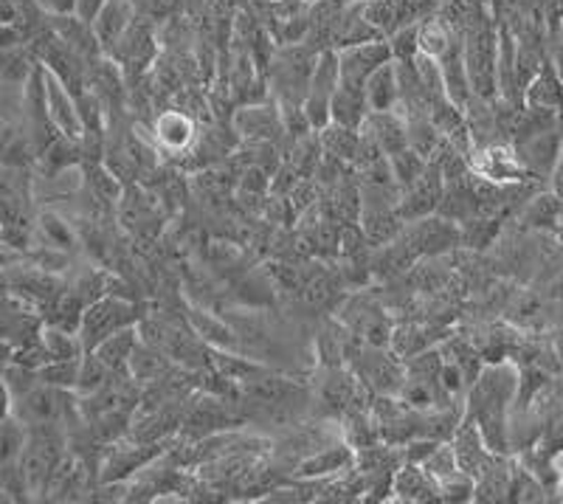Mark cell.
Wrapping results in <instances>:
<instances>
[{
	"instance_id": "obj_1",
	"label": "cell",
	"mask_w": 563,
	"mask_h": 504,
	"mask_svg": "<svg viewBox=\"0 0 563 504\" xmlns=\"http://www.w3.org/2000/svg\"><path fill=\"white\" fill-rule=\"evenodd\" d=\"M62 457L66 452H62L60 432L54 425H32L26 448L17 459V471L26 484L28 499H46L51 493L54 473L60 468Z\"/></svg>"
},
{
	"instance_id": "obj_2",
	"label": "cell",
	"mask_w": 563,
	"mask_h": 504,
	"mask_svg": "<svg viewBox=\"0 0 563 504\" xmlns=\"http://www.w3.org/2000/svg\"><path fill=\"white\" fill-rule=\"evenodd\" d=\"M465 46V62L471 73L473 93L479 99L491 102L499 93V37L491 23L479 17L468 32Z\"/></svg>"
},
{
	"instance_id": "obj_3",
	"label": "cell",
	"mask_w": 563,
	"mask_h": 504,
	"mask_svg": "<svg viewBox=\"0 0 563 504\" xmlns=\"http://www.w3.org/2000/svg\"><path fill=\"white\" fill-rule=\"evenodd\" d=\"M136 321H139V313H136L133 302H127L121 296L93 298L91 305L85 307V316H82L80 327L85 350H96L107 336L125 330V327H133Z\"/></svg>"
},
{
	"instance_id": "obj_4",
	"label": "cell",
	"mask_w": 563,
	"mask_h": 504,
	"mask_svg": "<svg viewBox=\"0 0 563 504\" xmlns=\"http://www.w3.org/2000/svg\"><path fill=\"white\" fill-rule=\"evenodd\" d=\"M471 173L477 175V178L504 186L524 184V180L530 178V173H527V166L521 164L516 150H513V146L496 144V141L473 146Z\"/></svg>"
},
{
	"instance_id": "obj_5",
	"label": "cell",
	"mask_w": 563,
	"mask_h": 504,
	"mask_svg": "<svg viewBox=\"0 0 563 504\" xmlns=\"http://www.w3.org/2000/svg\"><path fill=\"white\" fill-rule=\"evenodd\" d=\"M395 60L389 40L378 37V40L355 43V46L338 48V66H341V85L364 87L372 73L380 66Z\"/></svg>"
},
{
	"instance_id": "obj_6",
	"label": "cell",
	"mask_w": 563,
	"mask_h": 504,
	"mask_svg": "<svg viewBox=\"0 0 563 504\" xmlns=\"http://www.w3.org/2000/svg\"><path fill=\"white\" fill-rule=\"evenodd\" d=\"M406 246L418 257H437V254L448 251L462 239V232L457 228V220L450 218H437V214H429V218L411 220L406 223L403 234H400Z\"/></svg>"
},
{
	"instance_id": "obj_7",
	"label": "cell",
	"mask_w": 563,
	"mask_h": 504,
	"mask_svg": "<svg viewBox=\"0 0 563 504\" xmlns=\"http://www.w3.org/2000/svg\"><path fill=\"white\" fill-rule=\"evenodd\" d=\"M443 198H445L443 169L431 161L423 178H418L414 184L406 186L403 192H400V214H403L406 223L429 218V214H437Z\"/></svg>"
},
{
	"instance_id": "obj_8",
	"label": "cell",
	"mask_w": 563,
	"mask_h": 504,
	"mask_svg": "<svg viewBox=\"0 0 563 504\" xmlns=\"http://www.w3.org/2000/svg\"><path fill=\"white\" fill-rule=\"evenodd\" d=\"M234 130L248 141H271L285 133L279 102H248L234 114Z\"/></svg>"
},
{
	"instance_id": "obj_9",
	"label": "cell",
	"mask_w": 563,
	"mask_h": 504,
	"mask_svg": "<svg viewBox=\"0 0 563 504\" xmlns=\"http://www.w3.org/2000/svg\"><path fill=\"white\" fill-rule=\"evenodd\" d=\"M524 107L530 114H563V77L555 62H543L530 85L524 87Z\"/></svg>"
},
{
	"instance_id": "obj_10",
	"label": "cell",
	"mask_w": 563,
	"mask_h": 504,
	"mask_svg": "<svg viewBox=\"0 0 563 504\" xmlns=\"http://www.w3.org/2000/svg\"><path fill=\"white\" fill-rule=\"evenodd\" d=\"M395 493V502H437L439 488L437 479L425 471L423 465L418 462H400V468L391 477V491Z\"/></svg>"
},
{
	"instance_id": "obj_11",
	"label": "cell",
	"mask_w": 563,
	"mask_h": 504,
	"mask_svg": "<svg viewBox=\"0 0 563 504\" xmlns=\"http://www.w3.org/2000/svg\"><path fill=\"white\" fill-rule=\"evenodd\" d=\"M355 459H359V452L352 445H327L321 452H313L310 457L302 459L296 471L302 479L341 477L355 468Z\"/></svg>"
},
{
	"instance_id": "obj_12",
	"label": "cell",
	"mask_w": 563,
	"mask_h": 504,
	"mask_svg": "<svg viewBox=\"0 0 563 504\" xmlns=\"http://www.w3.org/2000/svg\"><path fill=\"white\" fill-rule=\"evenodd\" d=\"M153 139L159 150L169 155L186 153L195 141V121L186 110H164L153 125Z\"/></svg>"
},
{
	"instance_id": "obj_13",
	"label": "cell",
	"mask_w": 563,
	"mask_h": 504,
	"mask_svg": "<svg viewBox=\"0 0 563 504\" xmlns=\"http://www.w3.org/2000/svg\"><path fill=\"white\" fill-rule=\"evenodd\" d=\"M361 133L372 139L384 150L386 155L398 153L403 146H409V125L400 110H384V114H370L364 121Z\"/></svg>"
},
{
	"instance_id": "obj_14",
	"label": "cell",
	"mask_w": 563,
	"mask_h": 504,
	"mask_svg": "<svg viewBox=\"0 0 563 504\" xmlns=\"http://www.w3.org/2000/svg\"><path fill=\"white\" fill-rule=\"evenodd\" d=\"M136 21V0H107L105 9L96 14L93 32L99 37L102 48L110 54V48L121 40V34Z\"/></svg>"
},
{
	"instance_id": "obj_15",
	"label": "cell",
	"mask_w": 563,
	"mask_h": 504,
	"mask_svg": "<svg viewBox=\"0 0 563 504\" xmlns=\"http://www.w3.org/2000/svg\"><path fill=\"white\" fill-rule=\"evenodd\" d=\"M366 102H370L372 114H384V110H400V77L398 62L391 60L380 66L366 80Z\"/></svg>"
},
{
	"instance_id": "obj_16",
	"label": "cell",
	"mask_w": 563,
	"mask_h": 504,
	"mask_svg": "<svg viewBox=\"0 0 563 504\" xmlns=\"http://www.w3.org/2000/svg\"><path fill=\"white\" fill-rule=\"evenodd\" d=\"M330 110H332V121H336V125L361 130L364 121L370 119V114H372L370 102H366V87L338 85L336 96H332Z\"/></svg>"
},
{
	"instance_id": "obj_17",
	"label": "cell",
	"mask_w": 563,
	"mask_h": 504,
	"mask_svg": "<svg viewBox=\"0 0 563 504\" xmlns=\"http://www.w3.org/2000/svg\"><path fill=\"white\" fill-rule=\"evenodd\" d=\"M139 341H141V330H136L133 325V327H125V330L119 332H113V336H107V339L102 341L93 352H96V355H99V359L105 361L116 375H130V359H133Z\"/></svg>"
},
{
	"instance_id": "obj_18",
	"label": "cell",
	"mask_w": 563,
	"mask_h": 504,
	"mask_svg": "<svg viewBox=\"0 0 563 504\" xmlns=\"http://www.w3.org/2000/svg\"><path fill=\"white\" fill-rule=\"evenodd\" d=\"M318 141H321V150L327 155H336V159L347 161V164H355L364 136H361V130H352V127L330 121L325 130H318Z\"/></svg>"
},
{
	"instance_id": "obj_19",
	"label": "cell",
	"mask_w": 563,
	"mask_h": 504,
	"mask_svg": "<svg viewBox=\"0 0 563 504\" xmlns=\"http://www.w3.org/2000/svg\"><path fill=\"white\" fill-rule=\"evenodd\" d=\"M40 341L48 352V361H68V359H82L85 355V341L80 332H71L66 327L46 325L40 332Z\"/></svg>"
},
{
	"instance_id": "obj_20",
	"label": "cell",
	"mask_w": 563,
	"mask_h": 504,
	"mask_svg": "<svg viewBox=\"0 0 563 504\" xmlns=\"http://www.w3.org/2000/svg\"><path fill=\"white\" fill-rule=\"evenodd\" d=\"M431 161L423 159V155L418 153V150H411V146H403V150H398V153L389 155V166H391V175H395V180H398L400 189H406V186H411L418 178H423L425 169H429Z\"/></svg>"
},
{
	"instance_id": "obj_21",
	"label": "cell",
	"mask_w": 563,
	"mask_h": 504,
	"mask_svg": "<svg viewBox=\"0 0 563 504\" xmlns=\"http://www.w3.org/2000/svg\"><path fill=\"white\" fill-rule=\"evenodd\" d=\"M454 37H450L448 23L439 21V17H425L420 23V54H429V57H443L450 48Z\"/></svg>"
},
{
	"instance_id": "obj_22",
	"label": "cell",
	"mask_w": 563,
	"mask_h": 504,
	"mask_svg": "<svg viewBox=\"0 0 563 504\" xmlns=\"http://www.w3.org/2000/svg\"><path fill=\"white\" fill-rule=\"evenodd\" d=\"M80 366L82 359H68V361H48L46 366H40V380L48 386H57V389L77 391L80 384Z\"/></svg>"
},
{
	"instance_id": "obj_23",
	"label": "cell",
	"mask_w": 563,
	"mask_h": 504,
	"mask_svg": "<svg viewBox=\"0 0 563 504\" xmlns=\"http://www.w3.org/2000/svg\"><path fill=\"white\" fill-rule=\"evenodd\" d=\"M189 321H192L195 332H198L200 339L209 341V344L214 347H232L234 344V332L228 330V327L223 325V321H218L214 316H209V313H189Z\"/></svg>"
},
{
	"instance_id": "obj_24",
	"label": "cell",
	"mask_w": 563,
	"mask_h": 504,
	"mask_svg": "<svg viewBox=\"0 0 563 504\" xmlns=\"http://www.w3.org/2000/svg\"><path fill=\"white\" fill-rule=\"evenodd\" d=\"M423 468L434 479H443V477H450V473H457L459 462H457V452H454V443H450V439L437 443V448H434V452L425 457Z\"/></svg>"
},
{
	"instance_id": "obj_25",
	"label": "cell",
	"mask_w": 563,
	"mask_h": 504,
	"mask_svg": "<svg viewBox=\"0 0 563 504\" xmlns=\"http://www.w3.org/2000/svg\"><path fill=\"white\" fill-rule=\"evenodd\" d=\"M391 54L395 60H414L420 54V23H409V26H400L398 32L389 37Z\"/></svg>"
},
{
	"instance_id": "obj_26",
	"label": "cell",
	"mask_w": 563,
	"mask_h": 504,
	"mask_svg": "<svg viewBox=\"0 0 563 504\" xmlns=\"http://www.w3.org/2000/svg\"><path fill=\"white\" fill-rule=\"evenodd\" d=\"M40 232H43V237H46V243L51 248H62V251H66V248H71V243H73L71 226H68L62 218H57V214H51V212L43 214Z\"/></svg>"
},
{
	"instance_id": "obj_27",
	"label": "cell",
	"mask_w": 563,
	"mask_h": 504,
	"mask_svg": "<svg viewBox=\"0 0 563 504\" xmlns=\"http://www.w3.org/2000/svg\"><path fill=\"white\" fill-rule=\"evenodd\" d=\"M105 3H107V0H77V9H73V14H77V17H82V21L93 23V21H96V14L105 9Z\"/></svg>"
},
{
	"instance_id": "obj_28",
	"label": "cell",
	"mask_w": 563,
	"mask_h": 504,
	"mask_svg": "<svg viewBox=\"0 0 563 504\" xmlns=\"http://www.w3.org/2000/svg\"><path fill=\"white\" fill-rule=\"evenodd\" d=\"M552 178H555V195L563 200V153L561 159H558L555 169H552Z\"/></svg>"
},
{
	"instance_id": "obj_29",
	"label": "cell",
	"mask_w": 563,
	"mask_h": 504,
	"mask_svg": "<svg viewBox=\"0 0 563 504\" xmlns=\"http://www.w3.org/2000/svg\"><path fill=\"white\" fill-rule=\"evenodd\" d=\"M298 3H302V0H298Z\"/></svg>"
}]
</instances>
